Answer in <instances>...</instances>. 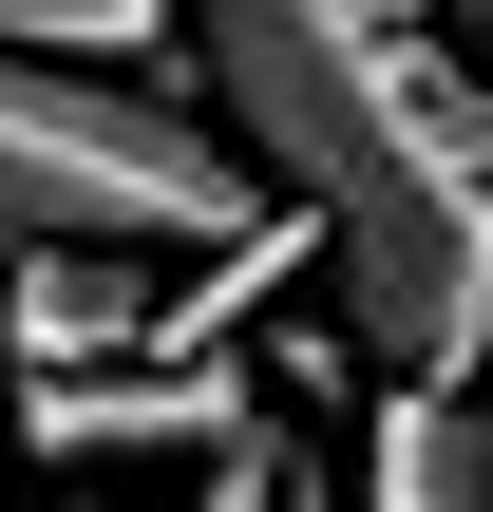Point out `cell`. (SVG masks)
Returning a JSON list of instances; mask_svg holds the SVG:
<instances>
[{
  "mask_svg": "<svg viewBox=\"0 0 493 512\" xmlns=\"http://www.w3.org/2000/svg\"><path fill=\"white\" fill-rule=\"evenodd\" d=\"M114 361H152V266H114V247H38V266L0 285V380L57 399V380H114Z\"/></svg>",
  "mask_w": 493,
  "mask_h": 512,
  "instance_id": "obj_4",
  "label": "cell"
},
{
  "mask_svg": "<svg viewBox=\"0 0 493 512\" xmlns=\"http://www.w3.org/2000/svg\"><path fill=\"white\" fill-rule=\"evenodd\" d=\"M19 437L38 456H247V437H285V399L247 361H114V380L19 399Z\"/></svg>",
  "mask_w": 493,
  "mask_h": 512,
  "instance_id": "obj_3",
  "label": "cell"
},
{
  "mask_svg": "<svg viewBox=\"0 0 493 512\" xmlns=\"http://www.w3.org/2000/svg\"><path fill=\"white\" fill-rule=\"evenodd\" d=\"M285 512H342V475H323V437H304V494H285Z\"/></svg>",
  "mask_w": 493,
  "mask_h": 512,
  "instance_id": "obj_8",
  "label": "cell"
},
{
  "mask_svg": "<svg viewBox=\"0 0 493 512\" xmlns=\"http://www.w3.org/2000/svg\"><path fill=\"white\" fill-rule=\"evenodd\" d=\"M190 95L266 209L323 228V304L380 380H493V95L418 0H190Z\"/></svg>",
  "mask_w": 493,
  "mask_h": 512,
  "instance_id": "obj_1",
  "label": "cell"
},
{
  "mask_svg": "<svg viewBox=\"0 0 493 512\" xmlns=\"http://www.w3.org/2000/svg\"><path fill=\"white\" fill-rule=\"evenodd\" d=\"M342 512H493V418H475V399H418V380H380Z\"/></svg>",
  "mask_w": 493,
  "mask_h": 512,
  "instance_id": "obj_5",
  "label": "cell"
},
{
  "mask_svg": "<svg viewBox=\"0 0 493 512\" xmlns=\"http://www.w3.org/2000/svg\"><path fill=\"white\" fill-rule=\"evenodd\" d=\"M0 57L114 76V95H171L190 114V0H0Z\"/></svg>",
  "mask_w": 493,
  "mask_h": 512,
  "instance_id": "obj_6",
  "label": "cell"
},
{
  "mask_svg": "<svg viewBox=\"0 0 493 512\" xmlns=\"http://www.w3.org/2000/svg\"><path fill=\"white\" fill-rule=\"evenodd\" d=\"M285 209L247 190V152L171 95H114V76H38L0 57V266L38 247H114V266H228L266 247Z\"/></svg>",
  "mask_w": 493,
  "mask_h": 512,
  "instance_id": "obj_2",
  "label": "cell"
},
{
  "mask_svg": "<svg viewBox=\"0 0 493 512\" xmlns=\"http://www.w3.org/2000/svg\"><path fill=\"white\" fill-rule=\"evenodd\" d=\"M285 494H304V418L247 437V456H209V494H190V512H285Z\"/></svg>",
  "mask_w": 493,
  "mask_h": 512,
  "instance_id": "obj_7",
  "label": "cell"
}]
</instances>
